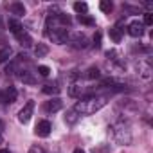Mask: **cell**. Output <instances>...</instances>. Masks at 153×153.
Listing matches in <instances>:
<instances>
[{"label": "cell", "mask_w": 153, "mask_h": 153, "mask_svg": "<svg viewBox=\"0 0 153 153\" xmlns=\"http://www.w3.org/2000/svg\"><path fill=\"white\" fill-rule=\"evenodd\" d=\"M106 103H108L106 96H97V97L96 96H85L74 106V112L78 115H90V114H96L97 110H101Z\"/></svg>", "instance_id": "cell-1"}, {"label": "cell", "mask_w": 153, "mask_h": 153, "mask_svg": "<svg viewBox=\"0 0 153 153\" xmlns=\"http://www.w3.org/2000/svg\"><path fill=\"white\" fill-rule=\"evenodd\" d=\"M47 36H49L52 42H56V43H67V40L70 38L67 29H54L52 33H47Z\"/></svg>", "instance_id": "cell-2"}, {"label": "cell", "mask_w": 153, "mask_h": 153, "mask_svg": "<svg viewBox=\"0 0 153 153\" xmlns=\"http://www.w3.org/2000/svg\"><path fill=\"white\" fill-rule=\"evenodd\" d=\"M33 112H34V101H29L22 110H20V114H18V121L20 123H29V119H31V115H33Z\"/></svg>", "instance_id": "cell-3"}, {"label": "cell", "mask_w": 153, "mask_h": 153, "mask_svg": "<svg viewBox=\"0 0 153 153\" xmlns=\"http://www.w3.org/2000/svg\"><path fill=\"white\" fill-rule=\"evenodd\" d=\"M61 106H63L61 99H59V97H52L51 101H45V105H43V110H45L47 114H54V112L61 110Z\"/></svg>", "instance_id": "cell-4"}, {"label": "cell", "mask_w": 153, "mask_h": 153, "mask_svg": "<svg viewBox=\"0 0 153 153\" xmlns=\"http://www.w3.org/2000/svg\"><path fill=\"white\" fill-rule=\"evenodd\" d=\"M128 34L130 36H133V38H140L142 34H144V25L140 24V22H131L130 25H128Z\"/></svg>", "instance_id": "cell-5"}, {"label": "cell", "mask_w": 153, "mask_h": 153, "mask_svg": "<svg viewBox=\"0 0 153 153\" xmlns=\"http://www.w3.org/2000/svg\"><path fill=\"white\" fill-rule=\"evenodd\" d=\"M16 88L15 87H7L4 92H0V99H2L4 103H15L16 101Z\"/></svg>", "instance_id": "cell-6"}, {"label": "cell", "mask_w": 153, "mask_h": 153, "mask_svg": "<svg viewBox=\"0 0 153 153\" xmlns=\"http://www.w3.org/2000/svg\"><path fill=\"white\" fill-rule=\"evenodd\" d=\"M51 130H52V126H51V123L49 121H40L38 124H36V135L38 137H47L49 133H51Z\"/></svg>", "instance_id": "cell-7"}, {"label": "cell", "mask_w": 153, "mask_h": 153, "mask_svg": "<svg viewBox=\"0 0 153 153\" xmlns=\"http://www.w3.org/2000/svg\"><path fill=\"white\" fill-rule=\"evenodd\" d=\"M72 45H74L76 49H85V47L88 45V43H87V36H85V34H79V33L74 34V36H72Z\"/></svg>", "instance_id": "cell-8"}, {"label": "cell", "mask_w": 153, "mask_h": 153, "mask_svg": "<svg viewBox=\"0 0 153 153\" xmlns=\"http://www.w3.org/2000/svg\"><path fill=\"white\" fill-rule=\"evenodd\" d=\"M7 27H9V31L13 33V34H18V33H22L24 31V27H22V24L18 22V20H7Z\"/></svg>", "instance_id": "cell-9"}, {"label": "cell", "mask_w": 153, "mask_h": 153, "mask_svg": "<svg viewBox=\"0 0 153 153\" xmlns=\"http://www.w3.org/2000/svg\"><path fill=\"white\" fill-rule=\"evenodd\" d=\"M9 11H11L13 15H18V16L25 15V7H24V4H20V2H13V4L9 6Z\"/></svg>", "instance_id": "cell-10"}, {"label": "cell", "mask_w": 153, "mask_h": 153, "mask_svg": "<svg viewBox=\"0 0 153 153\" xmlns=\"http://www.w3.org/2000/svg\"><path fill=\"white\" fill-rule=\"evenodd\" d=\"M15 36H16V40H18V42H20V43H22L24 47H29V45L33 43L31 36H29V34H27L25 31H22V33H18V34H15Z\"/></svg>", "instance_id": "cell-11"}, {"label": "cell", "mask_w": 153, "mask_h": 153, "mask_svg": "<svg viewBox=\"0 0 153 153\" xmlns=\"http://www.w3.org/2000/svg\"><path fill=\"white\" fill-rule=\"evenodd\" d=\"M59 90H61V88L58 87V83H47V85L43 87V92L49 94V96H58Z\"/></svg>", "instance_id": "cell-12"}, {"label": "cell", "mask_w": 153, "mask_h": 153, "mask_svg": "<svg viewBox=\"0 0 153 153\" xmlns=\"http://www.w3.org/2000/svg\"><path fill=\"white\" fill-rule=\"evenodd\" d=\"M78 119H79V115L74 112V108H70V110L67 112V115H65V123H67V124H74Z\"/></svg>", "instance_id": "cell-13"}, {"label": "cell", "mask_w": 153, "mask_h": 153, "mask_svg": "<svg viewBox=\"0 0 153 153\" xmlns=\"http://www.w3.org/2000/svg\"><path fill=\"white\" fill-rule=\"evenodd\" d=\"M110 38H112V42H115V43H119V42H121L123 34H121V29H119L117 25L110 29Z\"/></svg>", "instance_id": "cell-14"}, {"label": "cell", "mask_w": 153, "mask_h": 153, "mask_svg": "<svg viewBox=\"0 0 153 153\" xmlns=\"http://www.w3.org/2000/svg\"><path fill=\"white\" fill-rule=\"evenodd\" d=\"M47 52H49V47H47L45 43H38V45L34 47V54H36L38 58H43Z\"/></svg>", "instance_id": "cell-15"}, {"label": "cell", "mask_w": 153, "mask_h": 153, "mask_svg": "<svg viewBox=\"0 0 153 153\" xmlns=\"http://www.w3.org/2000/svg\"><path fill=\"white\" fill-rule=\"evenodd\" d=\"M18 78H20V79H22L24 83H31V85H33V83L36 81V79L33 78V76H31L29 72H25V70H20V74H18Z\"/></svg>", "instance_id": "cell-16"}, {"label": "cell", "mask_w": 153, "mask_h": 153, "mask_svg": "<svg viewBox=\"0 0 153 153\" xmlns=\"http://www.w3.org/2000/svg\"><path fill=\"white\" fill-rule=\"evenodd\" d=\"M99 9H101L103 13H110V11L114 9V4L110 2V0H103V2H99Z\"/></svg>", "instance_id": "cell-17"}, {"label": "cell", "mask_w": 153, "mask_h": 153, "mask_svg": "<svg viewBox=\"0 0 153 153\" xmlns=\"http://www.w3.org/2000/svg\"><path fill=\"white\" fill-rule=\"evenodd\" d=\"M11 56V49L9 47H4V49H0V63H6Z\"/></svg>", "instance_id": "cell-18"}, {"label": "cell", "mask_w": 153, "mask_h": 153, "mask_svg": "<svg viewBox=\"0 0 153 153\" xmlns=\"http://www.w3.org/2000/svg\"><path fill=\"white\" fill-rule=\"evenodd\" d=\"M78 20L81 22V24H85V25H96V20L94 18H90V16H87V15H78Z\"/></svg>", "instance_id": "cell-19"}, {"label": "cell", "mask_w": 153, "mask_h": 153, "mask_svg": "<svg viewBox=\"0 0 153 153\" xmlns=\"http://www.w3.org/2000/svg\"><path fill=\"white\" fill-rule=\"evenodd\" d=\"M99 76H101V74H99V70H97L96 67H90L88 72H87V78H88V79H97Z\"/></svg>", "instance_id": "cell-20"}, {"label": "cell", "mask_w": 153, "mask_h": 153, "mask_svg": "<svg viewBox=\"0 0 153 153\" xmlns=\"http://www.w3.org/2000/svg\"><path fill=\"white\" fill-rule=\"evenodd\" d=\"M87 9H88V6H87L85 2H76V4H74V11H78L79 15H81V13H87Z\"/></svg>", "instance_id": "cell-21"}, {"label": "cell", "mask_w": 153, "mask_h": 153, "mask_svg": "<svg viewBox=\"0 0 153 153\" xmlns=\"http://www.w3.org/2000/svg\"><path fill=\"white\" fill-rule=\"evenodd\" d=\"M68 94H70L72 97H78V96H81V87H79V85H72V87L68 88Z\"/></svg>", "instance_id": "cell-22"}, {"label": "cell", "mask_w": 153, "mask_h": 153, "mask_svg": "<svg viewBox=\"0 0 153 153\" xmlns=\"http://www.w3.org/2000/svg\"><path fill=\"white\" fill-rule=\"evenodd\" d=\"M38 72H40V76L47 78V76L51 74V68H49V67H45V65H40V67H38Z\"/></svg>", "instance_id": "cell-23"}, {"label": "cell", "mask_w": 153, "mask_h": 153, "mask_svg": "<svg viewBox=\"0 0 153 153\" xmlns=\"http://www.w3.org/2000/svg\"><path fill=\"white\" fill-rule=\"evenodd\" d=\"M144 24H146V25H151V24H153V15H151V13H146V15H144ZM144 24H142V25H144Z\"/></svg>", "instance_id": "cell-24"}, {"label": "cell", "mask_w": 153, "mask_h": 153, "mask_svg": "<svg viewBox=\"0 0 153 153\" xmlns=\"http://www.w3.org/2000/svg\"><path fill=\"white\" fill-rule=\"evenodd\" d=\"M29 153H45V151H43V148H42V146H31Z\"/></svg>", "instance_id": "cell-25"}, {"label": "cell", "mask_w": 153, "mask_h": 153, "mask_svg": "<svg viewBox=\"0 0 153 153\" xmlns=\"http://www.w3.org/2000/svg\"><path fill=\"white\" fill-rule=\"evenodd\" d=\"M94 43H96V47H101V33H96V36H94Z\"/></svg>", "instance_id": "cell-26"}, {"label": "cell", "mask_w": 153, "mask_h": 153, "mask_svg": "<svg viewBox=\"0 0 153 153\" xmlns=\"http://www.w3.org/2000/svg\"><path fill=\"white\" fill-rule=\"evenodd\" d=\"M74 153H85V151H83V149H79V148H78V149H74Z\"/></svg>", "instance_id": "cell-27"}, {"label": "cell", "mask_w": 153, "mask_h": 153, "mask_svg": "<svg viewBox=\"0 0 153 153\" xmlns=\"http://www.w3.org/2000/svg\"><path fill=\"white\" fill-rule=\"evenodd\" d=\"M0 153H9V149H0Z\"/></svg>", "instance_id": "cell-28"}, {"label": "cell", "mask_w": 153, "mask_h": 153, "mask_svg": "<svg viewBox=\"0 0 153 153\" xmlns=\"http://www.w3.org/2000/svg\"><path fill=\"white\" fill-rule=\"evenodd\" d=\"M0 140H2V137H0Z\"/></svg>", "instance_id": "cell-29"}]
</instances>
